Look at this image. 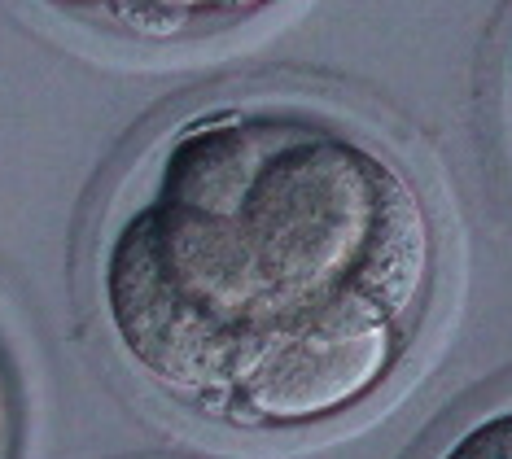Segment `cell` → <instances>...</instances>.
<instances>
[{
    "label": "cell",
    "mask_w": 512,
    "mask_h": 459,
    "mask_svg": "<svg viewBox=\"0 0 512 459\" xmlns=\"http://www.w3.org/2000/svg\"><path fill=\"white\" fill-rule=\"evenodd\" d=\"M434 263V215L394 153L302 101L241 97L154 140L101 223L92 298L123 368L224 420L272 328L346 289L416 328Z\"/></svg>",
    "instance_id": "cell-1"
},
{
    "label": "cell",
    "mask_w": 512,
    "mask_h": 459,
    "mask_svg": "<svg viewBox=\"0 0 512 459\" xmlns=\"http://www.w3.org/2000/svg\"><path fill=\"white\" fill-rule=\"evenodd\" d=\"M438 459H512V407L473 420Z\"/></svg>",
    "instance_id": "cell-4"
},
{
    "label": "cell",
    "mask_w": 512,
    "mask_h": 459,
    "mask_svg": "<svg viewBox=\"0 0 512 459\" xmlns=\"http://www.w3.org/2000/svg\"><path fill=\"white\" fill-rule=\"evenodd\" d=\"M403 328L368 293H333L272 328L232 381L224 420L263 433H298L351 416L390 385L407 355Z\"/></svg>",
    "instance_id": "cell-2"
},
{
    "label": "cell",
    "mask_w": 512,
    "mask_h": 459,
    "mask_svg": "<svg viewBox=\"0 0 512 459\" xmlns=\"http://www.w3.org/2000/svg\"><path fill=\"white\" fill-rule=\"evenodd\" d=\"M504 84H508V97H512V35H508V49H504Z\"/></svg>",
    "instance_id": "cell-6"
},
{
    "label": "cell",
    "mask_w": 512,
    "mask_h": 459,
    "mask_svg": "<svg viewBox=\"0 0 512 459\" xmlns=\"http://www.w3.org/2000/svg\"><path fill=\"white\" fill-rule=\"evenodd\" d=\"M36 5L79 22H101L123 35H141V40H180V35L263 18L281 0H36Z\"/></svg>",
    "instance_id": "cell-3"
},
{
    "label": "cell",
    "mask_w": 512,
    "mask_h": 459,
    "mask_svg": "<svg viewBox=\"0 0 512 459\" xmlns=\"http://www.w3.org/2000/svg\"><path fill=\"white\" fill-rule=\"evenodd\" d=\"M18 429H22L18 381H14L5 350H0V459H18Z\"/></svg>",
    "instance_id": "cell-5"
}]
</instances>
